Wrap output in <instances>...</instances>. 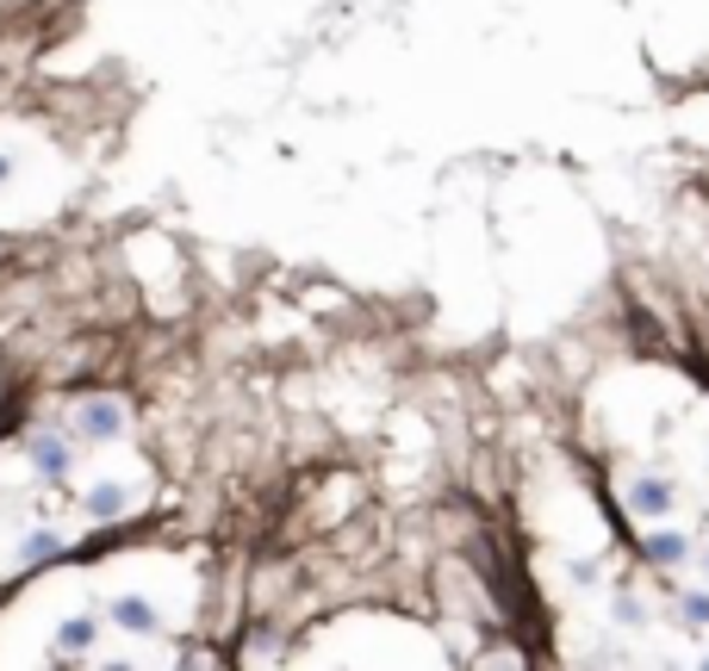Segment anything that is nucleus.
<instances>
[{
    "instance_id": "39448f33",
    "label": "nucleus",
    "mask_w": 709,
    "mask_h": 671,
    "mask_svg": "<svg viewBox=\"0 0 709 671\" xmlns=\"http://www.w3.org/2000/svg\"><path fill=\"white\" fill-rule=\"evenodd\" d=\"M88 510H94V516H119V510H125V485H94V491H88Z\"/></svg>"
},
{
    "instance_id": "423d86ee",
    "label": "nucleus",
    "mask_w": 709,
    "mask_h": 671,
    "mask_svg": "<svg viewBox=\"0 0 709 671\" xmlns=\"http://www.w3.org/2000/svg\"><path fill=\"white\" fill-rule=\"evenodd\" d=\"M647 553H654V560H666V566H672V560H685V535H678V529L647 535Z\"/></svg>"
},
{
    "instance_id": "f03ea898",
    "label": "nucleus",
    "mask_w": 709,
    "mask_h": 671,
    "mask_svg": "<svg viewBox=\"0 0 709 671\" xmlns=\"http://www.w3.org/2000/svg\"><path fill=\"white\" fill-rule=\"evenodd\" d=\"M629 504H635L641 516H666V510H672V485H660V479H635Z\"/></svg>"
},
{
    "instance_id": "7ed1b4c3",
    "label": "nucleus",
    "mask_w": 709,
    "mask_h": 671,
    "mask_svg": "<svg viewBox=\"0 0 709 671\" xmlns=\"http://www.w3.org/2000/svg\"><path fill=\"white\" fill-rule=\"evenodd\" d=\"M112 616H119V622H125L131 634H150V628H156V609L143 603V597H125V603L112 609Z\"/></svg>"
},
{
    "instance_id": "1a4fd4ad",
    "label": "nucleus",
    "mask_w": 709,
    "mask_h": 671,
    "mask_svg": "<svg viewBox=\"0 0 709 671\" xmlns=\"http://www.w3.org/2000/svg\"><path fill=\"white\" fill-rule=\"evenodd\" d=\"M7 174H13V169H7V156H0V181H7Z\"/></svg>"
},
{
    "instance_id": "0eeeda50",
    "label": "nucleus",
    "mask_w": 709,
    "mask_h": 671,
    "mask_svg": "<svg viewBox=\"0 0 709 671\" xmlns=\"http://www.w3.org/2000/svg\"><path fill=\"white\" fill-rule=\"evenodd\" d=\"M32 460H38V472H50V479H57V472L69 467V454H63V441H38V448H32Z\"/></svg>"
},
{
    "instance_id": "6e6552de",
    "label": "nucleus",
    "mask_w": 709,
    "mask_h": 671,
    "mask_svg": "<svg viewBox=\"0 0 709 671\" xmlns=\"http://www.w3.org/2000/svg\"><path fill=\"white\" fill-rule=\"evenodd\" d=\"M57 547H63V541H57V535H32V541H26V560H50V553H57Z\"/></svg>"
},
{
    "instance_id": "f257e3e1",
    "label": "nucleus",
    "mask_w": 709,
    "mask_h": 671,
    "mask_svg": "<svg viewBox=\"0 0 709 671\" xmlns=\"http://www.w3.org/2000/svg\"><path fill=\"white\" fill-rule=\"evenodd\" d=\"M75 429L94 441H119L125 436V405H119V398H88V405L75 410Z\"/></svg>"
},
{
    "instance_id": "20e7f679",
    "label": "nucleus",
    "mask_w": 709,
    "mask_h": 671,
    "mask_svg": "<svg viewBox=\"0 0 709 671\" xmlns=\"http://www.w3.org/2000/svg\"><path fill=\"white\" fill-rule=\"evenodd\" d=\"M94 634H100V628L88 622V616H75V622H63V634H57V640H63V653H88Z\"/></svg>"
}]
</instances>
